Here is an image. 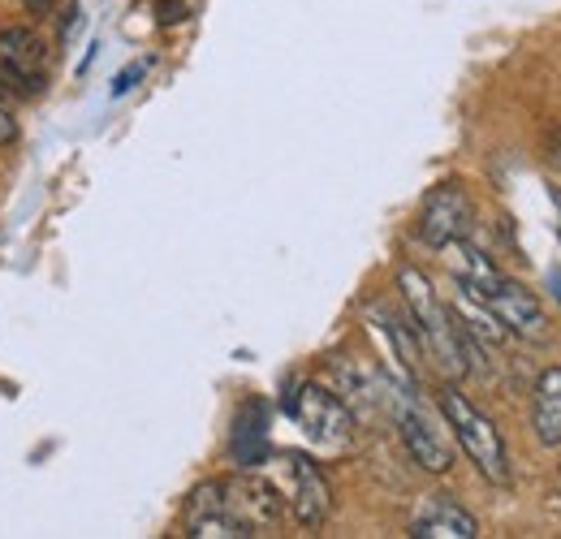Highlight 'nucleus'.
Returning a JSON list of instances; mask_svg holds the SVG:
<instances>
[{
  "mask_svg": "<svg viewBox=\"0 0 561 539\" xmlns=\"http://www.w3.org/2000/svg\"><path fill=\"white\" fill-rule=\"evenodd\" d=\"M398 289H402L407 316H411V324H415V333H420V345L436 358V367H440L449 380L467 376V371L476 367L480 341L454 320V311L440 302V294L432 289V280H427L420 268H398Z\"/></svg>",
  "mask_w": 561,
  "mask_h": 539,
  "instance_id": "obj_1",
  "label": "nucleus"
},
{
  "mask_svg": "<svg viewBox=\"0 0 561 539\" xmlns=\"http://www.w3.org/2000/svg\"><path fill=\"white\" fill-rule=\"evenodd\" d=\"M440 414H445V427L454 432V440L462 445V454L476 462V471L484 474L492 488H510V449L489 414L454 385L440 389Z\"/></svg>",
  "mask_w": 561,
  "mask_h": 539,
  "instance_id": "obj_2",
  "label": "nucleus"
},
{
  "mask_svg": "<svg viewBox=\"0 0 561 539\" xmlns=\"http://www.w3.org/2000/svg\"><path fill=\"white\" fill-rule=\"evenodd\" d=\"M285 410H289V418L302 427V436L311 445H320L329 454L354 445L358 418H354V410L333 389H324V385H294L289 398H285Z\"/></svg>",
  "mask_w": 561,
  "mask_h": 539,
  "instance_id": "obj_3",
  "label": "nucleus"
},
{
  "mask_svg": "<svg viewBox=\"0 0 561 539\" xmlns=\"http://www.w3.org/2000/svg\"><path fill=\"white\" fill-rule=\"evenodd\" d=\"M277 492L298 527L316 531V527L329 523L333 488H329L324 471L307 454H277Z\"/></svg>",
  "mask_w": 561,
  "mask_h": 539,
  "instance_id": "obj_4",
  "label": "nucleus"
},
{
  "mask_svg": "<svg viewBox=\"0 0 561 539\" xmlns=\"http://www.w3.org/2000/svg\"><path fill=\"white\" fill-rule=\"evenodd\" d=\"M471 225H476V203L467 195L462 182H436L420 203V242L432 251H445L449 242L458 238H471Z\"/></svg>",
  "mask_w": 561,
  "mask_h": 539,
  "instance_id": "obj_5",
  "label": "nucleus"
},
{
  "mask_svg": "<svg viewBox=\"0 0 561 539\" xmlns=\"http://www.w3.org/2000/svg\"><path fill=\"white\" fill-rule=\"evenodd\" d=\"M389 414H393L398 436H402V445H407V454H411V462H415L420 471L445 474L454 467V449H449L445 432L423 414L420 405L411 402V393L393 389V393H389Z\"/></svg>",
  "mask_w": 561,
  "mask_h": 539,
  "instance_id": "obj_6",
  "label": "nucleus"
},
{
  "mask_svg": "<svg viewBox=\"0 0 561 539\" xmlns=\"http://www.w3.org/2000/svg\"><path fill=\"white\" fill-rule=\"evenodd\" d=\"M220 496H225V509L251 531H273L285 514V501H280L277 483L273 479H260V474H233V479H220Z\"/></svg>",
  "mask_w": 561,
  "mask_h": 539,
  "instance_id": "obj_7",
  "label": "nucleus"
},
{
  "mask_svg": "<svg viewBox=\"0 0 561 539\" xmlns=\"http://www.w3.org/2000/svg\"><path fill=\"white\" fill-rule=\"evenodd\" d=\"M484 307L496 316V324L510 333V337H523V341H545L549 337V316L540 307V298L518 285V280H496L489 294H484Z\"/></svg>",
  "mask_w": 561,
  "mask_h": 539,
  "instance_id": "obj_8",
  "label": "nucleus"
},
{
  "mask_svg": "<svg viewBox=\"0 0 561 539\" xmlns=\"http://www.w3.org/2000/svg\"><path fill=\"white\" fill-rule=\"evenodd\" d=\"M0 78L18 91H39L48 82V44L31 26H0Z\"/></svg>",
  "mask_w": 561,
  "mask_h": 539,
  "instance_id": "obj_9",
  "label": "nucleus"
},
{
  "mask_svg": "<svg viewBox=\"0 0 561 539\" xmlns=\"http://www.w3.org/2000/svg\"><path fill=\"white\" fill-rule=\"evenodd\" d=\"M186 536L195 539H251V531L225 509V496H220V479L199 483L186 501Z\"/></svg>",
  "mask_w": 561,
  "mask_h": 539,
  "instance_id": "obj_10",
  "label": "nucleus"
},
{
  "mask_svg": "<svg viewBox=\"0 0 561 539\" xmlns=\"http://www.w3.org/2000/svg\"><path fill=\"white\" fill-rule=\"evenodd\" d=\"M411 536L415 539H476L480 536V523H476V514H467L458 501L432 496V501H423L420 514L411 518Z\"/></svg>",
  "mask_w": 561,
  "mask_h": 539,
  "instance_id": "obj_11",
  "label": "nucleus"
},
{
  "mask_svg": "<svg viewBox=\"0 0 561 539\" xmlns=\"http://www.w3.org/2000/svg\"><path fill=\"white\" fill-rule=\"evenodd\" d=\"M268 418H273L268 402H260V398L238 405V414H233V462L242 471H251L268 458Z\"/></svg>",
  "mask_w": 561,
  "mask_h": 539,
  "instance_id": "obj_12",
  "label": "nucleus"
},
{
  "mask_svg": "<svg viewBox=\"0 0 561 539\" xmlns=\"http://www.w3.org/2000/svg\"><path fill=\"white\" fill-rule=\"evenodd\" d=\"M531 427H536V440L558 449L561 445V367L540 371L536 389H531Z\"/></svg>",
  "mask_w": 561,
  "mask_h": 539,
  "instance_id": "obj_13",
  "label": "nucleus"
},
{
  "mask_svg": "<svg viewBox=\"0 0 561 539\" xmlns=\"http://www.w3.org/2000/svg\"><path fill=\"white\" fill-rule=\"evenodd\" d=\"M0 142H18V104H13V87L0 78Z\"/></svg>",
  "mask_w": 561,
  "mask_h": 539,
  "instance_id": "obj_14",
  "label": "nucleus"
},
{
  "mask_svg": "<svg viewBox=\"0 0 561 539\" xmlns=\"http://www.w3.org/2000/svg\"><path fill=\"white\" fill-rule=\"evenodd\" d=\"M147 66H151V61H135V66L122 69V73H117V82H113V95H126V91H135V87H139V78L147 73Z\"/></svg>",
  "mask_w": 561,
  "mask_h": 539,
  "instance_id": "obj_15",
  "label": "nucleus"
},
{
  "mask_svg": "<svg viewBox=\"0 0 561 539\" xmlns=\"http://www.w3.org/2000/svg\"><path fill=\"white\" fill-rule=\"evenodd\" d=\"M545 160H549V164H553V169L561 173V126L553 130V135H549V142H545Z\"/></svg>",
  "mask_w": 561,
  "mask_h": 539,
  "instance_id": "obj_16",
  "label": "nucleus"
},
{
  "mask_svg": "<svg viewBox=\"0 0 561 539\" xmlns=\"http://www.w3.org/2000/svg\"><path fill=\"white\" fill-rule=\"evenodd\" d=\"M22 4H26V9H31V13H48V9H53V4H57V0H22Z\"/></svg>",
  "mask_w": 561,
  "mask_h": 539,
  "instance_id": "obj_17",
  "label": "nucleus"
},
{
  "mask_svg": "<svg viewBox=\"0 0 561 539\" xmlns=\"http://www.w3.org/2000/svg\"><path fill=\"white\" fill-rule=\"evenodd\" d=\"M553 289H558V298H561V276H553Z\"/></svg>",
  "mask_w": 561,
  "mask_h": 539,
  "instance_id": "obj_18",
  "label": "nucleus"
},
{
  "mask_svg": "<svg viewBox=\"0 0 561 539\" xmlns=\"http://www.w3.org/2000/svg\"><path fill=\"white\" fill-rule=\"evenodd\" d=\"M553 199H558V207H561V195H553ZM558 233H561V225H558Z\"/></svg>",
  "mask_w": 561,
  "mask_h": 539,
  "instance_id": "obj_19",
  "label": "nucleus"
}]
</instances>
